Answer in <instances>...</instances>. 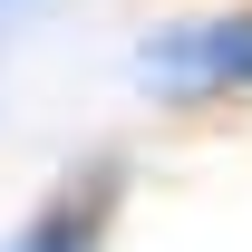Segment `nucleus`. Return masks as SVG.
Masks as SVG:
<instances>
[{
    "label": "nucleus",
    "mask_w": 252,
    "mask_h": 252,
    "mask_svg": "<svg viewBox=\"0 0 252 252\" xmlns=\"http://www.w3.org/2000/svg\"><path fill=\"white\" fill-rule=\"evenodd\" d=\"M136 88L146 97H233V88H252V10L146 30L136 39Z\"/></svg>",
    "instance_id": "nucleus-1"
},
{
    "label": "nucleus",
    "mask_w": 252,
    "mask_h": 252,
    "mask_svg": "<svg viewBox=\"0 0 252 252\" xmlns=\"http://www.w3.org/2000/svg\"><path fill=\"white\" fill-rule=\"evenodd\" d=\"M0 252H97V214L88 204H59V214H39L20 243H0Z\"/></svg>",
    "instance_id": "nucleus-2"
}]
</instances>
